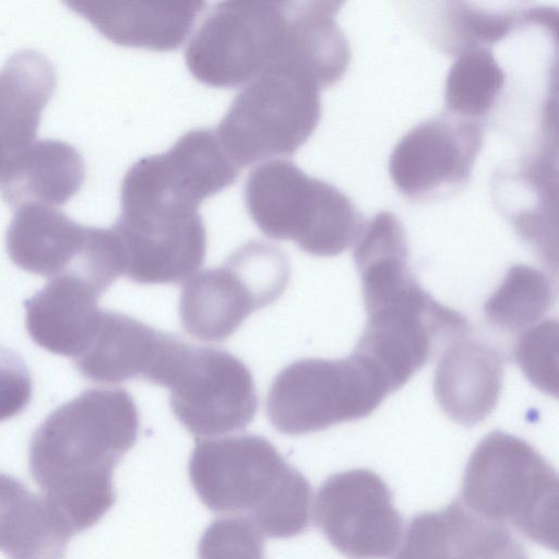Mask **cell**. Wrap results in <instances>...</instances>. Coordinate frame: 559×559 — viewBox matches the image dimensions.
I'll return each instance as SVG.
<instances>
[{"label": "cell", "instance_id": "obj_1", "mask_svg": "<svg viewBox=\"0 0 559 559\" xmlns=\"http://www.w3.org/2000/svg\"><path fill=\"white\" fill-rule=\"evenodd\" d=\"M140 415L122 388H93L52 411L35 430L31 471L40 485H74V526L97 522L115 501V465L136 442Z\"/></svg>", "mask_w": 559, "mask_h": 559}, {"label": "cell", "instance_id": "obj_2", "mask_svg": "<svg viewBox=\"0 0 559 559\" xmlns=\"http://www.w3.org/2000/svg\"><path fill=\"white\" fill-rule=\"evenodd\" d=\"M189 476L210 510L242 519L262 535L289 538L309 526L310 484L262 436L197 439Z\"/></svg>", "mask_w": 559, "mask_h": 559}, {"label": "cell", "instance_id": "obj_3", "mask_svg": "<svg viewBox=\"0 0 559 559\" xmlns=\"http://www.w3.org/2000/svg\"><path fill=\"white\" fill-rule=\"evenodd\" d=\"M199 205L164 180L129 168L112 225L123 250V274L144 285L178 284L202 265L206 230Z\"/></svg>", "mask_w": 559, "mask_h": 559}, {"label": "cell", "instance_id": "obj_4", "mask_svg": "<svg viewBox=\"0 0 559 559\" xmlns=\"http://www.w3.org/2000/svg\"><path fill=\"white\" fill-rule=\"evenodd\" d=\"M461 498L480 518L558 549V476L525 440L500 430L487 435L466 464Z\"/></svg>", "mask_w": 559, "mask_h": 559}, {"label": "cell", "instance_id": "obj_5", "mask_svg": "<svg viewBox=\"0 0 559 559\" xmlns=\"http://www.w3.org/2000/svg\"><path fill=\"white\" fill-rule=\"evenodd\" d=\"M243 200L249 216L265 236L292 240L317 257L343 252L366 224L341 190L286 159L255 167L246 180Z\"/></svg>", "mask_w": 559, "mask_h": 559}, {"label": "cell", "instance_id": "obj_6", "mask_svg": "<svg viewBox=\"0 0 559 559\" xmlns=\"http://www.w3.org/2000/svg\"><path fill=\"white\" fill-rule=\"evenodd\" d=\"M321 90L301 68L278 61L243 86L215 133L239 168L294 155L320 121Z\"/></svg>", "mask_w": 559, "mask_h": 559}, {"label": "cell", "instance_id": "obj_7", "mask_svg": "<svg viewBox=\"0 0 559 559\" xmlns=\"http://www.w3.org/2000/svg\"><path fill=\"white\" fill-rule=\"evenodd\" d=\"M391 393L380 371L353 352L340 359L302 358L274 378L266 414L284 435L320 431L371 414Z\"/></svg>", "mask_w": 559, "mask_h": 559}, {"label": "cell", "instance_id": "obj_8", "mask_svg": "<svg viewBox=\"0 0 559 559\" xmlns=\"http://www.w3.org/2000/svg\"><path fill=\"white\" fill-rule=\"evenodd\" d=\"M288 281V258L278 247L248 241L222 266L185 282L179 300L181 324L200 341H225L253 311L275 301Z\"/></svg>", "mask_w": 559, "mask_h": 559}, {"label": "cell", "instance_id": "obj_9", "mask_svg": "<svg viewBox=\"0 0 559 559\" xmlns=\"http://www.w3.org/2000/svg\"><path fill=\"white\" fill-rule=\"evenodd\" d=\"M288 35V1L216 3L185 50L186 66L202 84L246 85L283 57Z\"/></svg>", "mask_w": 559, "mask_h": 559}, {"label": "cell", "instance_id": "obj_10", "mask_svg": "<svg viewBox=\"0 0 559 559\" xmlns=\"http://www.w3.org/2000/svg\"><path fill=\"white\" fill-rule=\"evenodd\" d=\"M162 385L176 418L197 436L242 430L258 408L250 369L225 349L181 341Z\"/></svg>", "mask_w": 559, "mask_h": 559}, {"label": "cell", "instance_id": "obj_11", "mask_svg": "<svg viewBox=\"0 0 559 559\" xmlns=\"http://www.w3.org/2000/svg\"><path fill=\"white\" fill-rule=\"evenodd\" d=\"M314 522L330 544L349 559H384L395 552L403 520L384 480L354 468L331 475L318 490Z\"/></svg>", "mask_w": 559, "mask_h": 559}, {"label": "cell", "instance_id": "obj_12", "mask_svg": "<svg viewBox=\"0 0 559 559\" xmlns=\"http://www.w3.org/2000/svg\"><path fill=\"white\" fill-rule=\"evenodd\" d=\"M355 353L368 359L392 392L403 386L430 359L438 344L465 337L468 322L427 292L394 306L371 311Z\"/></svg>", "mask_w": 559, "mask_h": 559}, {"label": "cell", "instance_id": "obj_13", "mask_svg": "<svg viewBox=\"0 0 559 559\" xmlns=\"http://www.w3.org/2000/svg\"><path fill=\"white\" fill-rule=\"evenodd\" d=\"M481 143L483 129L476 120L443 115L426 120L393 148L391 179L414 200L459 189L468 181Z\"/></svg>", "mask_w": 559, "mask_h": 559}, {"label": "cell", "instance_id": "obj_14", "mask_svg": "<svg viewBox=\"0 0 559 559\" xmlns=\"http://www.w3.org/2000/svg\"><path fill=\"white\" fill-rule=\"evenodd\" d=\"M393 559H528L510 531L454 500L412 519Z\"/></svg>", "mask_w": 559, "mask_h": 559}, {"label": "cell", "instance_id": "obj_15", "mask_svg": "<svg viewBox=\"0 0 559 559\" xmlns=\"http://www.w3.org/2000/svg\"><path fill=\"white\" fill-rule=\"evenodd\" d=\"M177 338L128 314L102 310L93 337L73 361L94 382L140 378L157 384Z\"/></svg>", "mask_w": 559, "mask_h": 559}, {"label": "cell", "instance_id": "obj_16", "mask_svg": "<svg viewBox=\"0 0 559 559\" xmlns=\"http://www.w3.org/2000/svg\"><path fill=\"white\" fill-rule=\"evenodd\" d=\"M94 233V226L81 225L58 209L32 203L15 209L5 246L19 267L52 278L84 272Z\"/></svg>", "mask_w": 559, "mask_h": 559}, {"label": "cell", "instance_id": "obj_17", "mask_svg": "<svg viewBox=\"0 0 559 559\" xmlns=\"http://www.w3.org/2000/svg\"><path fill=\"white\" fill-rule=\"evenodd\" d=\"M64 3L114 44L156 51L181 47L206 7L202 1L71 0Z\"/></svg>", "mask_w": 559, "mask_h": 559}, {"label": "cell", "instance_id": "obj_18", "mask_svg": "<svg viewBox=\"0 0 559 559\" xmlns=\"http://www.w3.org/2000/svg\"><path fill=\"white\" fill-rule=\"evenodd\" d=\"M100 295L80 275L63 273L52 277L24 301L31 338L50 353L76 358L96 331Z\"/></svg>", "mask_w": 559, "mask_h": 559}, {"label": "cell", "instance_id": "obj_19", "mask_svg": "<svg viewBox=\"0 0 559 559\" xmlns=\"http://www.w3.org/2000/svg\"><path fill=\"white\" fill-rule=\"evenodd\" d=\"M57 84L41 52H14L0 70V179L35 142L43 109Z\"/></svg>", "mask_w": 559, "mask_h": 559}, {"label": "cell", "instance_id": "obj_20", "mask_svg": "<svg viewBox=\"0 0 559 559\" xmlns=\"http://www.w3.org/2000/svg\"><path fill=\"white\" fill-rule=\"evenodd\" d=\"M502 376L503 360L495 348L462 337L448 345L438 362L435 395L452 420L472 426L495 409Z\"/></svg>", "mask_w": 559, "mask_h": 559}, {"label": "cell", "instance_id": "obj_21", "mask_svg": "<svg viewBox=\"0 0 559 559\" xmlns=\"http://www.w3.org/2000/svg\"><path fill=\"white\" fill-rule=\"evenodd\" d=\"M84 178V162L74 146L38 140L0 179V197L14 209L32 203L59 206L78 193Z\"/></svg>", "mask_w": 559, "mask_h": 559}, {"label": "cell", "instance_id": "obj_22", "mask_svg": "<svg viewBox=\"0 0 559 559\" xmlns=\"http://www.w3.org/2000/svg\"><path fill=\"white\" fill-rule=\"evenodd\" d=\"M342 4L288 1V35L280 61L301 68L321 88L340 81L349 63V45L335 20Z\"/></svg>", "mask_w": 559, "mask_h": 559}, {"label": "cell", "instance_id": "obj_23", "mask_svg": "<svg viewBox=\"0 0 559 559\" xmlns=\"http://www.w3.org/2000/svg\"><path fill=\"white\" fill-rule=\"evenodd\" d=\"M550 278L528 265H513L484 306L487 320L507 331L530 328L555 301Z\"/></svg>", "mask_w": 559, "mask_h": 559}, {"label": "cell", "instance_id": "obj_24", "mask_svg": "<svg viewBox=\"0 0 559 559\" xmlns=\"http://www.w3.org/2000/svg\"><path fill=\"white\" fill-rule=\"evenodd\" d=\"M506 81V74L490 48H468L459 53L451 66L444 90L449 111L475 120L493 106Z\"/></svg>", "mask_w": 559, "mask_h": 559}, {"label": "cell", "instance_id": "obj_25", "mask_svg": "<svg viewBox=\"0 0 559 559\" xmlns=\"http://www.w3.org/2000/svg\"><path fill=\"white\" fill-rule=\"evenodd\" d=\"M450 5L443 20L448 37L442 45L447 51L456 55L468 48H489L506 37L518 21L527 19L532 11L486 10L474 8L469 2H450Z\"/></svg>", "mask_w": 559, "mask_h": 559}, {"label": "cell", "instance_id": "obj_26", "mask_svg": "<svg viewBox=\"0 0 559 559\" xmlns=\"http://www.w3.org/2000/svg\"><path fill=\"white\" fill-rule=\"evenodd\" d=\"M558 323L547 319L523 332L515 346V360L538 390L557 396Z\"/></svg>", "mask_w": 559, "mask_h": 559}, {"label": "cell", "instance_id": "obj_27", "mask_svg": "<svg viewBox=\"0 0 559 559\" xmlns=\"http://www.w3.org/2000/svg\"><path fill=\"white\" fill-rule=\"evenodd\" d=\"M263 535L249 522L221 518L204 531L198 548L199 559H264Z\"/></svg>", "mask_w": 559, "mask_h": 559}, {"label": "cell", "instance_id": "obj_28", "mask_svg": "<svg viewBox=\"0 0 559 559\" xmlns=\"http://www.w3.org/2000/svg\"><path fill=\"white\" fill-rule=\"evenodd\" d=\"M32 377L15 352L0 346V421L22 413L31 402Z\"/></svg>", "mask_w": 559, "mask_h": 559}]
</instances>
